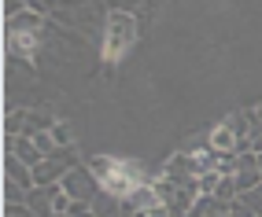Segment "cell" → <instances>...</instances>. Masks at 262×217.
<instances>
[{"label":"cell","mask_w":262,"mask_h":217,"mask_svg":"<svg viewBox=\"0 0 262 217\" xmlns=\"http://www.w3.org/2000/svg\"><path fill=\"white\" fill-rule=\"evenodd\" d=\"M251 118H255V125H262V103H258L255 111H251Z\"/></svg>","instance_id":"19"},{"label":"cell","mask_w":262,"mask_h":217,"mask_svg":"<svg viewBox=\"0 0 262 217\" xmlns=\"http://www.w3.org/2000/svg\"><path fill=\"white\" fill-rule=\"evenodd\" d=\"M74 166H78L74 148H56L37 170H33V184H37V188H52V184H59V180L71 173Z\"/></svg>","instance_id":"2"},{"label":"cell","mask_w":262,"mask_h":217,"mask_svg":"<svg viewBox=\"0 0 262 217\" xmlns=\"http://www.w3.org/2000/svg\"><path fill=\"white\" fill-rule=\"evenodd\" d=\"M71 206H74V199L59 188V191H56V199H52V213H56V217H67V213H71Z\"/></svg>","instance_id":"13"},{"label":"cell","mask_w":262,"mask_h":217,"mask_svg":"<svg viewBox=\"0 0 262 217\" xmlns=\"http://www.w3.org/2000/svg\"><path fill=\"white\" fill-rule=\"evenodd\" d=\"M218 184H222V173H218V170L200 177V191H203V195H214V191H218Z\"/></svg>","instance_id":"15"},{"label":"cell","mask_w":262,"mask_h":217,"mask_svg":"<svg viewBox=\"0 0 262 217\" xmlns=\"http://www.w3.org/2000/svg\"><path fill=\"white\" fill-rule=\"evenodd\" d=\"M23 11H30V0H4V22L19 19Z\"/></svg>","instance_id":"14"},{"label":"cell","mask_w":262,"mask_h":217,"mask_svg":"<svg viewBox=\"0 0 262 217\" xmlns=\"http://www.w3.org/2000/svg\"><path fill=\"white\" fill-rule=\"evenodd\" d=\"M137 33H141V22H137V15L107 11V19H103V66L115 70V63L126 59V56H129V48L137 44Z\"/></svg>","instance_id":"1"},{"label":"cell","mask_w":262,"mask_h":217,"mask_svg":"<svg viewBox=\"0 0 262 217\" xmlns=\"http://www.w3.org/2000/svg\"><path fill=\"white\" fill-rule=\"evenodd\" d=\"M229 213H233V217H258V213H255L251 206H244L240 199H233V206H229Z\"/></svg>","instance_id":"17"},{"label":"cell","mask_w":262,"mask_h":217,"mask_svg":"<svg viewBox=\"0 0 262 217\" xmlns=\"http://www.w3.org/2000/svg\"><path fill=\"white\" fill-rule=\"evenodd\" d=\"M52 140H56V148H74V125L71 122H63V118H56V125H52Z\"/></svg>","instance_id":"9"},{"label":"cell","mask_w":262,"mask_h":217,"mask_svg":"<svg viewBox=\"0 0 262 217\" xmlns=\"http://www.w3.org/2000/svg\"><path fill=\"white\" fill-rule=\"evenodd\" d=\"M240 203H244V206H251L255 213H262V184L251 188V191H244V195H240Z\"/></svg>","instance_id":"16"},{"label":"cell","mask_w":262,"mask_h":217,"mask_svg":"<svg viewBox=\"0 0 262 217\" xmlns=\"http://www.w3.org/2000/svg\"><path fill=\"white\" fill-rule=\"evenodd\" d=\"M163 177L173 180V184H188V180H196V170H192V155L188 151H178L166 166H163Z\"/></svg>","instance_id":"5"},{"label":"cell","mask_w":262,"mask_h":217,"mask_svg":"<svg viewBox=\"0 0 262 217\" xmlns=\"http://www.w3.org/2000/svg\"><path fill=\"white\" fill-rule=\"evenodd\" d=\"M93 217H122V199L100 191V195L93 199Z\"/></svg>","instance_id":"8"},{"label":"cell","mask_w":262,"mask_h":217,"mask_svg":"<svg viewBox=\"0 0 262 217\" xmlns=\"http://www.w3.org/2000/svg\"><path fill=\"white\" fill-rule=\"evenodd\" d=\"M23 129H26V111H11L4 118V133L8 136H23Z\"/></svg>","instance_id":"11"},{"label":"cell","mask_w":262,"mask_h":217,"mask_svg":"<svg viewBox=\"0 0 262 217\" xmlns=\"http://www.w3.org/2000/svg\"><path fill=\"white\" fill-rule=\"evenodd\" d=\"M207 217H233V213H211V210H207Z\"/></svg>","instance_id":"20"},{"label":"cell","mask_w":262,"mask_h":217,"mask_svg":"<svg viewBox=\"0 0 262 217\" xmlns=\"http://www.w3.org/2000/svg\"><path fill=\"white\" fill-rule=\"evenodd\" d=\"M26 195H30V188L15 184V180H4V206H23Z\"/></svg>","instance_id":"10"},{"label":"cell","mask_w":262,"mask_h":217,"mask_svg":"<svg viewBox=\"0 0 262 217\" xmlns=\"http://www.w3.org/2000/svg\"><path fill=\"white\" fill-rule=\"evenodd\" d=\"M251 151L262 155V125H255V133H251Z\"/></svg>","instance_id":"18"},{"label":"cell","mask_w":262,"mask_h":217,"mask_svg":"<svg viewBox=\"0 0 262 217\" xmlns=\"http://www.w3.org/2000/svg\"><path fill=\"white\" fill-rule=\"evenodd\" d=\"M107 4V11H126V15H137L144 8V0H103Z\"/></svg>","instance_id":"12"},{"label":"cell","mask_w":262,"mask_h":217,"mask_svg":"<svg viewBox=\"0 0 262 217\" xmlns=\"http://www.w3.org/2000/svg\"><path fill=\"white\" fill-rule=\"evenodd\" d=\"M59 188L71 195L74 203H93V199L103 191V188H100V180L93 177V170H89V166H74L71 173L59 180Z\"/></svg>","instance_id":"3"},{"label":"cell","mask_w":262,"mask_h":217,"mask_svg":"<svg viewBox=\"0 0 262 217\" xmlns=\"http://www.w3.org/2000/svg\"><path fill=\"white\" fill-rule=\"evenodd\" d=\"M207 136H211V148L218 151V155H233V151H244V140H240V133L229 125V118H222L214 129H207Z\"/></svg>","instance_id":"4"},{"label":"cell","mask_w":262,"mask_h":217,"mask_svg":"<svg viewBox=\"0 0 262 217\" xmlns=\"http://www.w3.org/2000/svg\"><path fill=\"white\" fill-rule=\"evenodd\" d=\"M258 170H262V155H258Z\"/></svg>","instance_id":"21"},{"label":"cell","mask_w":262,"mask_h":217,"mask_svg":"<svg viewBox=\"0 0 262 217\" xmlns=\"http://www.w3.org/2000/svg\"><path fill=\"white\" fill-rule=\"evenodd\" d=\"M56 191H59V184H52V188H30L26 206L37 217H56V213H52V199H56Z\"/></svg>","instance_id":"7"},{"label":"cell","mask_w":262,"mask_h":217,"mask_svg":"<svg viewBox=\"0 0 262 217\" xmlns=\"http://www.w3.org/2000/svg\"><path fill=\"white\" fill-rule=\"evenodd\" d=\"M4 180H15V184H23V188H37L33 184V170L11 151H4Z\"/></svg>","instance_id":"6"}]
</instances>
